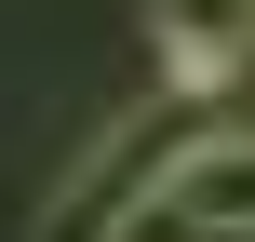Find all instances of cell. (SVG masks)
<instances>
[{
	"mask_svg": "<svg viewBox=\"0 0 255 242\" xmlns=\"http://www.w3.org/2000/svg\"><path fill=\"white\" fill-rule=\"evenodd\" d=\"M148 27H161V81L175 94H229L255 67V0H148Z\"/></svg>",
	"mask_w": 255,
	"mask_h": 242,
	"instance_id": "3",
	"label": "cell"
},
{
	"mask_svg": "<svg viewBox=\"0 0 255 242\" xmlns=\"http://www.w3.org/2000/svg\"><path fill=\"white\" fill-rule=\"evenodd\" d=\"M134 229H161V242H242L255 229V121H202L175 148V175L148 189Z\"/></svg>",
	"mask_w": 255,
	"mask_h": 242,
	"instance_id": "2",
	"label": "cell"
},
{
	"mask_svg": "<svg viewBox=\"0 0 255 242\" xmlns=\"http://www.w3.org/2000/svg\"><path fill=\"white\" fill-rule=\"evenodd\" d=\"M188 108H202V94H161V108L108 121V148H94V162L67 175V202H54V242H108V229H134V216H148V189L175 175V148L202 135Z\"/></svg>",
	"mask_w": 255,
	"mask_h": 242,
	"instance_id": "1",
	"label": "cell"
}]
</instances>
